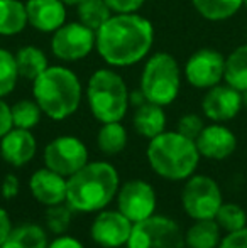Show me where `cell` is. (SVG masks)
<instances>
[{"label": "cell", "instance_id": "6da1fadb", "mask_svg": "<svg viewBox=\"0 0 247 248\" xmlns=\"http://www.w3.org/2000/svg\"><path fill=\"white\" fill-rule=\"evenodd\" d=\"M154 27L137 14H114L95 32V49L112 68L134 66L149 54Z\"/></svg>", "mask_w": 247, "mask_h": 248}, {"label": "cell", "instance_id": "7a4b0ae2", "mask_svg": "<svg viewBox=\"0 0 247 248\" xmlns=\"http://www.w3.org/2000/svg\"><path fill=\"white\" fill-rule=\"evenodd\" d=\"M119 187V172L112 164L105 160L88 162L68 177L66 204L76 213H99L114 201Z\"/></svg>", "mask_w": 247, "mask_h": 248}, {"label": "cell", "instance_id": "3957f363", "mask_svg": "<svg viewBox=\"0 0 247 248\" xmlns=\"http://www.w3.org/2000/svg\"><path fill=\"white\" fill-rule=\"evenodd\" d=\"M33 98L51 120H66L80 108L83 88L80 78L66 66H49L33 81Z\"/></svg>", "mask_w": 247, "mask_h": 248}, {"label": "cell", "instance_id": "277c9868", "mask_svg": "<svg viewBox=\"0 0 247 248\" xmlns=\"http://www.w3.org/2000/svg\"><path fill=\"white\" fill-rule=\"evenodd\" d=\"M146 155L151 169L168 181H186L191 177L201 157L195 140L181 135L178 130H165L151 139Z\"/></svg>", "mask_w": 247, "mask_h": 248}, {"label": "cell", "instance_id": "5b68a950", "mask_svg": "<svg viewBox=\"0 0 247 248\" xmlns=\"http://www.w3.org/2000/svg\"><path fill=\"white\" fill-rule=\"evenodd\" d=\"M127 83L114 69L100 68L90 76L85 96L92 115L100 124L122 122L129 107Z\"/></svg>", "mask_w": 247, "mask_h": 248}, {"label": "cell", "instance_id": "8992f818", "mask_svg": "<svg viewBox=\"0 0 247 248\" xmlns=\"http://www.w3.org/2000/svg\"><path fill=\"white\" fill-rule=\"evenodd\" d=\"M181 88V69L175 56L156 52L149 56L141 73L139 90L146 100L159 107H168L178 98Z\"/></svg>", "mask_w": 247, "mask_h": 248}, {"label": "cell", "instance_id": "52a82bcc", "mask_svg": "<svg viewBox=\"0 0 247 248\" xmlns=\"http://www.w3.org/2000/svg\"><path fill=\"white\" fill-rule=\"evenodd\" d=\"M127 248H183L185 235L180 225L168 216L152 215L134 223Z\"/></svg>", "mask_w": 247, "mask_h": 248}, {"label": "cell", "instance_id": "ba28073f", "mask_svg": "<svg viewBox=\"0 0 247 248\" xmlns=\"http://www.w3.org/2000/svg\"><path fill=\"white\" fill-rule=\"evenodd\" d=\"M224 204L217 181L203 174L188 177L181 191V206L191 219H215Z\"/></svg>", "mask_w": 247, "mask_h": 248}, {"label": "cell", "instance_id": "9c48e42d", "mask_svg": "<svg viewBox=\"0 0 247 248\" xmlns=\"http://www.w3.org/2000/svg\"><path fill=\"white\" fill-rule=\"evenodd\" d=\"M95 49V31L83 26L80 20L65 22L51 37V52L63 62L85 59Z\"/></svg>", "mask_w": 247, "mask_h": 248}, {"label": "cell", "instance_id": "30bf717a", "mask_svg": "<svg viewBox=\"0 0 247 248\" xmlns=\"http://www.w3.org/2000/svg\"><path fill=\"white\" fill-rule=\"evenodd\" d=\"M88 164V149L75 135H60L44 147V166L66 179Z\"/></svg>", "mask_w": 247, "mask_h": 248}, {"label": "cell", "instance_id": "8fae6325", "mask_svg": "<svg viewBox=\"0 0 247 248\" xmlns=\"http://www.w3.org/2000/svg\"><path fill=\"white\" fill-rule=\"evenodd\" d=\"M117 209L132 223H139L154 215L158 196L154 187L142 179H131L119 187Z\"/></svg>", "mask_w": 247, "mask_h": 248}, {"label": "cell", "instance_id": "7c38bea8", "mask_svg": "<svg viewBox=\"0 0 247 248\" xmlns=\"http://www.w3.org/2000/svg\"><path fill=\"white\" fill-rule=\"evenodd\" d=\"M185 78L193 88L210 90L220 85L225 75V58L218 51L203 47L188 58L185 64Z\"/></svg>", "mask_w": 247, "mask_h": 248}, {"label": "cell", "instance_id": "4fadbf2b", "mask_svg": "<svg viewBox=\"0 0 247 248\" xmlns=\"http://www.w3.org/2000/svg\"><path fill=\"white\" fill-rule=\"evenodd\" d=\"M132 226L134 223L125 218L119 209H102L93 219L90 236L102 248H120L127 245Z\"/></svg>", "mask_w": 247, "mask_h": 248}, {"label": "cell", "instance_id": "5bb4252c", "mask_svg": "<svg viewBox=\"0 0 247 248\" xmlns=\"http://www.w3.org/2000/svg\"><path fill=\"white\" fill-rule=\"evenodd\" d=\"M242 110V92L231 85H217L207 90L201 100V111L212 122L224 124L239 115Z\"/></svg>", "mask_w": 247, "mask_h": 248}, {"label": "cell", "instance_id": "9a60e30c", "mask_svg": "<svg viewBox=\"0 0 247 248\" xmlns=\"http://www.w3.org/2000/svg\"><path fill=\"white\" fill-rule=\"evenodd\" d=\"M201 157L210 160H224L231 157L237 149V137L225 125L214 122L212 125H205L201 134L195 140Z\"/></svg>", "mask_w": 247, "mask_h": 248}, {"label": "cell", "instance_id": "2e32d148", "mask_svg": "<svg viewBox=\"0 0 247 248\" xmlns=\"http://www.w3.org/2000/svg\"><path fill=\"white\" fill-rule=\"evenodd\" d=\"M29 189L33 198L48 208L63 204V202H66L68 179L44 166L37 169L36 172H33L29 179Z\"/></svg>", "mask_w": 247, "mask_h": 248}, {"label": "cell", "instance_id": "e0dca14e", "mask_svg": "<svg viewBox=\"0 0 247 248\" xmlns=\"http://www.w3.org/2000/svg\"><path fill=\"white\" fill-rule=\"evenodd\" d=\"M37 152L36 137L26 128H10L0 139V155L9 166L22 167L34 159Z\"/></svg>", "mask_w": 247, "mask_h": 248}, {"label": "cell", "instance_id": "ac0fdd59", "mask_svg": "<svg viewBox=\"0 0 247 248\" xmlns=\"http://www.w3.org/2000/svg\"><path fill=\"white\" fill-rule=\"evenodd\" d=\"M27 20L33 29L53 34L66 22V3L63 0H27Z\"/></svg>", "mask_w": 247, "mask_h": 248}, {"label": "cell", "instance_id": "d6986e66", "mask_svg": "<svg viewBox=\"0 0 247 248\" xmlns=\"http://www.w3.org/2000/svg\"><path fill=\"white\" fill-rule=\"evenodd\" d=\"M163 108L165 107H159L151 101H146L141 107L135 108L132 125L141 137L151 140L166 130V113Z\"/></svg>", "mask_w": 247, "mask_h": 248}, {"label": "cell", "instance_id": "ffe728a7", "mask_svg": "<svg viewBox=\"0 0 247 248\" xmlns=\"http://www.w3.org/2000/svg\"><path fill=\"white\" fill-rule=\"evenodd\" d=\"M29 26L26 3L20 0H0V36L12 37Z\"/></svg>", "mask_w": 247, "mask_h": 248}, {"label": "cell", "instance_id": "44dd1931", "mask_svg": "<svg viewBox=\"0 0 247 248\" xmlns=\"http://www.w3.org/2000/svg\"><path fill=\"white\" fill-rule=\"evenodd\" d=\"M48 235L36 223H22L12 228L10 235L0 248H48Z\"/></svg>", "mask_w": 247, "mask_h": 248}, {"label": "cell", "instance_id": "7402d4cb", "mask_svg": "<svg viewBox=\"0 0 247 248\" xmlns=\"http://www.w3.org/2000/svg\"><path fill=\"white\" fill-rule=\"evenodd\" d=\"M220 232L215 219H195L185 233V243L190 248H217L222 240Z\"/></svg>", "mask_w": 247, "mask_h": 248}, {"label": "cell", "instance_id": "603a6c76", "mask_svg": "<svg viewBox=\"0 0 247 248\" xmlns=\"http://www.w3.org/2000/svg\"><path fill=\"white\" fill-rule=\"evenodd\" d=\"M16 62L19 69V76L24 79L34 81L41 73L49 68L48 56L43 49L36 46H24L16 52Z\"/></svg>", "mask_w": 247, "mask_h": 248}, {"label": "cell", "instance_id": "cb8c5ba5", "mask_svg": "<svg viewBox=\"0 0 247 248\" xmlns=\"http://www.w3.org/2000/svg\"><path fill=\"white\" fill-rule=\"evenodd\" d=\"M129 135L127 130L120 122H109L102 124L99 134H97V145L100 152L105 155H117L127 147Z\"/></svg>", "mask_w": 247, "mask_h": 248}, {"label": "cell", "instance_id": "d4e9b609", "mask_svg": "<svg viewBox=\"0 0 247 248\" xmlns=\"http://www.w3.org/2000/svg\"><path fill=\"white\" fill-rule=\"evenodd\" d=\"M224 79L227 85H231L239 92L247 90V44L235 47L225 58Z\"/></svg>", "mask_w": 247, "mask_h": 248}, {"label": "cell", "instance_id": "484cf974", "mask_svg": "<svg viewBox=\"0 0 247 248\" xmlns=\"http://www.w3.org/2000/svg\"><path fill=\"white\" fill-rule=\"evenodd\" d=\"M191 3L203 19L212 22L231 19L241 7H244L242 0H191Z\"/></svg>", "mask_w": 247, "mask_h": 248}, {"label": "cell", "instance_id": "4316f807", "mask_svg": "<svg viewBox=\"0 0 247 248\" xmlns=\"http://www.w3.org/2000/svg\"><path fill=\"white\" fill-rule=\"evenodd\" d=\"M76 14H78L80 22L95 32L114 16L105 0H85L80 5H76Z\"/></svg>", "mask_w": 247, "mask_h": 248}, {"label": "cell", "instance_id": "83f0119b", "mask_svg": "<svg viewBox=\"0 0 247 248\" xmlns=\"http://www.w3.org/2000/svg\"><path fill=\"white\" fill-rule=\"evenodd\" d=\"M12 110V124L17 128H26V130H33L37 127L43 118V110L36 100H19L10 107Z\"/></svg>", "mask_w": 247, "mask_h": 248}, {"label": "cell", "instance_id": "f1b7e54d", "mask_svg": "<svg viewBox=\"0 0 247 248\" xmlns=\"http://www.w3.org/2000/svg\"><path fill=\"white\" fill-rule=\"evenodd\" d=\"M19 78L16 54L0 47V98H5L16 90Z\"/></svg>", "mask_w": 247, "mask_h": 248}, {"label": "cell", "instance_id": "f546056e", "mask_svg": "<svg viewBox=\"0 0 247 248\" xmlns=\"http://www.w3.org/2000/svg\"><path fill=\"white\" fill-rule=\"evenodd\" d=\"M215 221L218 223L220 230L231 233L247 226V215L244 208H241L235 202H224L215 215Z\"/></svg>", "mask_w": 247, "mask_h": 248}, {"label": "cell", "instance_id": "4dcf8cb0", "mask_svg": "<svg viewBox=\"0 0 247 248\" xmlns=\"http://www.w3.org/2000/svg\"><path fill=\"white\" fill-rule=\"evenodd\" d=\"M73 209L66 202L56 206H49L46 211V226L54 235H65L69 228V223L73 218Z\"/></svg>", "mask_w": 247, "mask_h": 248}, {"label": "cell", "instance_id": "1f68e13d", "mask_svg": "<svg viewBox=\"0 0 247 248\" xmlns=\"http://www.w3.org/2000/svg\"><path fill=\"white\" fill-rule=\"evenodd\" d=\"M203 128H205V122L200 115L186 113L178 120V127H176V130H178L181 135H185V137L191 139V140H197V137L201 134Z\"/></svg>", "mask_w": 247, "mask_h": 248}, {"label": "cell", "instance_id": "d6a6232c", "mask_svg": "<svg viewBox=\"0 0 247 248\" xmlns=\"http://www.w3.org/2000/svg\"><path fill=\"white\" fill-rule=\"evenodd\" d=\"M146 0H105L114 14H135Z\"/></svg>", "mask_w": 247, "mask_h": 248}, {"label": "cell", "instance_id": "836d02e7", "mask_svg": "<svg viewBox=\"0 0 247 248\" xmlns=\"http://www.w3.org/2000/svg\"><path fill=\"white\" fill-rule=\"evenodd\" d=\"M217 248H247V226L237 232L227 233V236L220 240Z\"/></svg>", "mask_w": 247, "mask_h": 248}, {"label": "cell", "instance_id": "e575fe53", "mask_svg": "<svg viewBox=\"0 0 247 248\" xmlns=\"http://www.w3.org/2000/svg\"><path fill=\"white\" fill-rule=\"evenodd\" d=\"M0 193H2V198L7 199V201L19 196V193H20L19 177H17L16 174H7L2 181V186H0Z\"/></svg>", "mask_w": 247, "mask_h": 248}, {"label": "cell", "instance_id": "d590c367", "mask_svg": "<svg viewBox=\"0 0 247 248\" xmlns=\"http://www.w3.org/2000/svg\"><path fill=\"white\" fill-rule=\"evenodd\" d=\"M10 128H14L12 110H10V105H7L5 100L0 98V139H2Z\"/></svg>", "mask_w": 247, "mask_h": 248}, {"label": "cell", "instance_id": "8d00e7d4", "mask_svg": "<svg viewBox=\"0 0 247 248\" xmlns=\"http://www.w3.org/2000/svg\"><path fill=\"white\" fill-rule=\"evenodd\" d=\"M48 248H85L80 240L69 235H58L53 242H49Z\"/></svg>", "mask_w": 247, "mask_h": 248}, {"label": "cell", "instance_id": "74e56055", "mask_svg": "<svg viewBox=\"0 0 247 248\" xmlns=\"http://www.w3.org/2000/svg\"><path fill=\"white\" fill-rule=\"evenodd\" d=\"M12 232V221H10V216L5 209L0 206V247L3 245V242L7 240V236Z\"/></svg>", "mask_w": 247, "mask_h": 248}, {"label": "cell", "instance_id": "f35d334b", "mask_svg": "<svg viewBox=\"0 0 247 248\" xmlns=\"http://www.w3.org/2000/svg\"><path fill=\"white\" fill-rule=\"evenodd\" d=\"M146 101H148V100H146V96L142 95L141 90H135V92H132L131 95H129V103H131L132 107H135V108L141 107V105L146 103Z\"/></svg>", "mask_w": 247, "mask_h": 248}, {"label": "cell", "instance_id": "ab89813d", "mask_svg": "<svg viewBox=\"0 0 247 248\" xmlns=\"http://www.w3.org/2000/svg\"><path fill=\"white\" fill-rule=\"evenodd\" d=\"M63 2H65L66 3V7H68V5H80V3H82V2H85V0H63Z\"/></svg>", "mask_w": 247, "mask_h": 248}, {"label": "cell", "instance_id": "60d3db41", "mask_svg": "<svg viewBox=\"0 0 247 248\" xmlns=\"http://www.w3.org/2000/svg\"><path fill=\"white\" fill-rule=\"evenodd\" d=\"M242 108H246L247 110V90L246 92H242Z\"/></svg>", "mask_w": 247, "mask_h": 248}, {"label": "cell", "instance_id": "b9f144b4", "mask_svg": "<svg viewBox=\"0 0 247 248\" xmlns=\"http://www.w3.org/2000/svg\"><path fill=\"white\" fill-rule=\"evenodd\" d=\"M242 2H244V7H246V9H247V0H242Z\"/></svg>", "mask_w": 247, "mask_h": 248}]
</instances>
